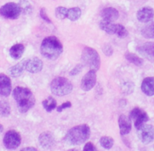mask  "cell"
I'll use <instances>...</instances> for the list:
<instances>
[{"mask_svg": "<svg viewBox=\"0 0 154 151\" xmlns=\"http://www.w3.org/2000/svg\"><path fill=\"white\" fill-rule=\"evenodd\" d=\"M13 96L20 113H24L32 108L35 104V98L32 92L27 88L16 87L13 91Z\"/></svg>", "mask_w": 154, "mask_h": 151, "instance_id": "obj_1", "label": "cell"}, {"mask_svg": "<svg viewBox=\"0 0 154 151\" xmlns=\"http://www.w3.org/2000/svg\"><path fill=\"white\" fill-rule=\"evenodd\" d=\"M63 51V45L56 36H48L44 39L41 45V53L45 58L49 60L57 59Z\"/></svg>", "mask_w": 154, "mask_h": 151, "instance_id": "obj_2", "label": "cell"}, {"mask_svg": "<svg viewBox=\"0 0 154 151\" xmlns=\"http://www.w3.org/2000/svg\"><path fill=\"white\" fill-rule=\"evenodd\" d=\"M90 136V128L86 124L73 127L66 133L64 140L68 144L76 146L87 141Z\"/></svg>", "mask_w": 154, "mask_h": 151, "instance_id": "obj_3", "label": "cell"}, {"mask_svg": "<svg viewBox=\"0 0 154 151\" xmlns=\"http://www.w3.org/2000/svg\"><path fill=\"white\" fill-rule=\"evenodd\" d=\"M81 60L85 66L93 70H98L100 67L101 59L97 51L90 47H85L82 51Z\"/></svg>", "mask_w": 154, "mask_h": 151, "instance_id": "obj_4", "label": "cell"}, {"mask_svg": "<svg viewBox=\"0 0 154 151\" xmlns=\"http://www.w3.org/2000/svg\"><path fill=\"white\" fill-rule=\"evenodd\" d=\"M51 92L57 96H64L72 92L73 85L72 82L64 77H57L51 84Z\"/></svg>", "mask_w": 154, "mask_h": 151, "instance_id": "obj_5", "label": "cell"}, {"mask_svg": "<svg viewBox=\"0 0 154 151\" xmlns=\"http://www.w3.org/2000/svg\"><path fill=\"white\" fill-rule=\"evenodd\" d=\"M21 13L19 5L14 2L6 3L0 8V14L6 19H17Z\"/></svg>", "mask_w": 154, "mask_h": 151, "instance_id": "obj_6", "label": "cell"}, {"mask_svg": "<svg viewBox=\"0 0 154 151\" xmlns=\"http://www.w3.org/2000/svg\"><path fill=\"white\" fill-rule=\"evenodd\" d=\"M3 143L7 149H17L21 143L20 134L15 130H10L7 131L3 138Z\"/></svg>", "mask_w": 154, "mask_h": 151, "instance_id": "obj_7", "label": "cell"}, {"mask_svg": "<svg viewBox=\"0 0 154 151\" xmlns=\"http://www.w3.org/2000/svg\"><path fill=\"white\" fill-rule=\"evenodd\" d=\"M129 118L131 120L134 121L135 127L137 129H139L150 119L147 113L139 107H135L131 110L129 113Z\"/></svg>", "mask_w": 154, "mask_h": 151, "instance_id": "obj_8", "label": "cell"}, {"mask_svg": "<svg viewBox=\"0 0 154 151\" xmlns=\"http://www.w3.org/2000/svg\"><path fill=\"white\" fill-rule=\"evenodd\" d=\"M138 136L142 143L147 144L154 140V127L151 125H146L138 129Z\"/></svg>", "mask_w": 154, "mask_h": 151, "instance_id": "obj_9", "label": "cell"}, {"mask_svg": "<svg viewBox=\"0 0 154 151\" xmlns=\"http://www.w3.org/2000/svg\"><path fill=\"white\" fill-rule=\"evenodd\" d=\"M96 71L90 69L81 80V89L85 92L91 90L96 83Z\"/></svg>", "mask_w": 154, "mask_h": 151, "instance_id": "obj_10", "label": "cell"}, {"mask_svg": "<svg viewBox=\"0 0 154 151\" xmlns=\"http://www.w3.org/2000/svg\"><path fill=\"white\" fill-rule=\"evenodd\" d=\"M138 53L150 61H154V42H145L137 48Z\"/></svg>", "mask_w": 154, "mask_h": 151, "instance_id": "obj_11", "label": "cell"}, {"mask_svg": "<svg viewBox=\"0 0 154 151\" xmlns=\"http://www.w3.org/2000/svg\"><path fill=\"white\" fill-rule=\"evenodd\" d=\"M11 92V81L7 75L0 73V96L8 97Z\"/></svg>", "mask_w": 154, "mask_h": 151, "instance_id": "obj_12", "label": "cell"}, {"mask_svg": "<svg viewBox=\"0 0 154 151\" xmlns=\"http://www.w3.org/2000/svg\"><path fill=\"white\" fill-rule=\"evenodd\" d=\"M43 69V62L38 57H32L26 62V69L31 73H37Z\"/></svg>", "mask_w": 154, "mask_h": 151, "instance_id": "obj_13", "label": "cell"}, {"mask_svg": "<svg viewBox=\"0 0 154 151\" xmlns=\"http://www.w3.org/2000/svg\"><path fill=\"white\" fill-rule=\"evenodd\" d=\"M137 18L141 23H148L153 20L154 10L150 7H144L138 11Z\"/></svg>", "mask_w": 154, "mask_h": 151, "instance_id": "obj_14", "label": "cell"}, {"mask_svg": "<svg viewBox=\"0 0 154 151\" xmlns=\"http://www.w3.org/2000/svg\"><path fill=\"white\" fill-rule=\"evenodd\" d=\"M119 128L121 135H126L130 132L132 129V120L126 115H121L118 119Z\"/></svg>", "mask_w": 154, "mask_h": 151, "instance_id": "obj_15", "label": "cell"}, {"mask_svg": "<svg viewBox=\"0 0 154 151\" xmlns=\"http://www.w3.org/2000/svg\"><path fill=\"white\" fill-rule=\"evenodd\" d=\"M101 16H102V20H104V21L113 22V21H115L118 19L119 12L114 8H105L102 11Z\"/></svg>", "mask_w": 154, "mask_h": 151, "instance_id": "obj_16", "label": "cell"}, {"mask_svg": "<svg viewBox=\"0 0 154 151\" xmlns=\"http://www.w3.org/2000/svg\"><path fill=\"white\" fill-rule=\"evenodd\" d=\"M38 141L41 146L45 149H50L54 144V138L51 132H43L38 137Z\"/></svg>", "mask_w": 154, "mask_h": 151, "instance_id": "obj_17", "label": "cell"}, {"mask_svg": "<svg viewBox=\"0 0 154 151\" xmlns=\"http://www.w3.org/2000/svg\"><path fill=\"white\" fill-rule=\"evenodd\" d=\"M141 90L147 96L154 95V77H147L141 83Z\"/></svg>", "mask_w": 154, "mask_h": 151, "instance_id": "obj_18", "label": "cell"}, {"mask_svg": "<svg viewBox=\"0 0 154 151\" xmlns=\"http://www.w3.org/2000/svg\"><path fill=\"white\" fill-rule=\"evenodd\" d=\"M25 50V47L23 44L18 43L14 45L11 48H10L9 51V54H10L11 57L14 60H18L22 57L23 54Z\"/></svg>", "mask_w": 154, "mask_h": 151, "instance_id": "obj_19", "label": "cell"}, {"mask_svg": "<svg viewBox=\"0 0 154 151\" xmlns=\"http://www.w3.org/2000/svg\"><path fill=\"white\" fill-rule=\"evenodd\" d=\"M26 60H23V61L20 62V63H17L14 66H11L9 69L10 75L12 77H14V78L20 76L23 72L24 69H26Z\"/></svg>", "mask_w": 154, "mask_h": 151, "instance_id": "obj_20", "label": "cell"}, {"mask_svg": "<svg viewBox=\"0 0 154 151\" xmlns=\"http://www.w3.org/2000/svg\"><path fill=\"white\" fill-rule=\"evenodd\" d=\"M99 27H100L101 30H102L103 31H105V33H108V34H116L117 24H113L112 22H109V21L102 20V21L99 23Z\"/></svg>", "mask_w": 154, "mask_h": 151, "instance_id": "obj_21", "label": "cell"}, {"mask_svg": "<svg viewBox=\"0 0 154 151\" xmlns=\"http://www.w3.org/2000/svg\"><path fill=\"white\" fill-rule=\"evenodd\" d=\"M81 10L80 8H71L68 9L67 18L72 21H76L81 18Z\"/></svg>", "mask_w": 154, "mask_h": 151, "instance_id": "obj_22", "label": "cell"}, {"mask_svg": "<svg viewBox=\"0 0 154 151\" xmlns=\"http://www.w3.org/2000/svg\"><path fill=\"white\" fill-rule=\"evenodd\" d=\"M42 105H43L45 110L50 113L57 107V101L53 97L49 96L48 97V98L44 100L43 102H42Z\"/></svg>", "mask_w": 154, "mask_h": 151, "instance_id": "obj_23", "label": "cell"}, {"mask_svg": "<svg viewBox=\"0 0 154 151\" xmlns=\"http://www.w3.org/2000/svg\"><path fill=\"white\" fill-rule=\"evenodd\" d=\"M125 57L126 58L129 60L131 63H134L135 65L138 66H142L143 63H144V60H143L142 58L139 57L138 56L135 55V54H132V53L127 52L125 54Z\"/></svg>", "mask_w": 154, "mask_h": 151, "instance_id": "obj_24", "label": "cell"}, {"mask_svg": "<svg viewBox=\"0 0 154 151\" xmlns=\"http://www.w3.org/2000/svg\"><path fill=\"white\" fill-rule=\"evenodd\" d=\"M141 34L145 38L154 39V22L145 26L141 30Z\"/></svg>", "mask_w": 154, "mask_h": 151, "instance_id": "obj_25", "label": "cell"}, {"mask_svg": "<svg viewBox=\"0 0 154 151\" xmlns=\"http://www.w3.org/2000/svg\"><path fill=\"white\" fill-rule=\"evenodd\" d=\"M11 113L10 104L6 101H0V116L2 117H7Z\"/></svg>", "mask_w": 154, "mask_h": 151, "instance_id": "obj_26", "label": "cell"}, {"mask_svg": "<svg viewBox=\"0 0 154 151\" xmlns=\"http://www.w3.org/2000/svg\"><path fill=\"white\" fill-rule=\"evenodd\" d=\"M100 143L102 147L106 149H109L114 145V139L109 136H103L101 137Z\"/></svg>", "mask_w": 154, "mask_h": 151, "instance_id": "obj_27", "label": "cell"}, {"mask_svg": "<svg viewBox=\"0 0 154 151\" xmlns=\"http://www.w3.org/2000/svg\"><path fill=\"white\" fill-rule=\"evenodd\" d=\"M18 5L20 8L21 12H23V14H30L32 11V7L31 4L27 0H20Z\"/></svg>", "mask_w": 154, "mask_h": 151, "instance_id": "obj_28", "label": "cell"}, {"mask_svg": "<svg viewBox=\"0 0 154 151\" xmlns=\"http://www.w3.org/2000/svg\"><path fill=\"white\" fill-rule=\"evenodd\" d=\"M67 12L68 8L63 6H60L56 8V16L58 19L63 20L67 18Z\"/></svg>", "mask_w": 154, "mask_h": 151, "instance_id": "obj_29", "label": "cell"}, {"mask_svg": "<svg viewBox=\"0 0 154 151\" xmlns=\"http://www.w3.org/2000/svg\"><path fill=\"white\" fill-rule=\"evenodd\" d=\"M116 34L118 36L119 38H126L127 37L129 33L128 30L125 28L124 26L122 24H117V30H116Z\"/></svg>", "mask_w": 154, "mask_h": 151, "instance_id": "obj_30", "label": "cell"}, {"mask_svg": "<svg viewBox=\"0 0 154 151\" xmlns=\"http://www.w3.org/2000/svg\"><path fill=\"white\" fill-rule=\"evenodd\" d=\"M40 17L44 20V21H46L47 23H48V24H51V23H52V21H51L49 17L47 14L46 9H45V8H42L40 9Z\"/></svg>", "mask_w": 154, "mask_h": 151, "instance_id": "obj_31", "label": "cell"}, {"mask_svg": "<svg viewBox=\"0 0 154 151\" xmlns=\"http://www.w3.org/2000/svg\"><path fill=\"white\" fill-rule=\"evenodd\" d=\"M82 69H83V65L78 64L77 66H75V68H74L73 69H72V70L70 71V73L69 74H70L71 76H76L81 72Z\"/></svg>", "mask_w": 154, "mask_h": 151, "instance_id": "obj_32", "label": "cell"}, {"mask_svg": "<svg viewBox=\"0 0 154 151\" xmlns=\"http://www.w3.org/2000/svg\"><path fill=\"white\" fill-rule=\"evenodd\" d=\"M83 150L84 151H98V149L92 142H88V143H87L85 144Z\"/></svg>", "mask_w": 154, "mask_h": 151, "instance_id": "obj_33", "label": "cell"}, {"mask_svg": "<svg viewBox=\"0 0 154 151\" xmlns=\"http://www.w3.org/2000/svg\"><path fill=\"white\" fill-rule=\"evenodd\" d=\"M72 107V103L70 101H66V102L63 103V104L60 106V107H57V112H62L63 110H64L65 109H67V108H70Z\"/></svg>", "mask_w": 154, "mask_h": 151, "instance_id": "obj_34", "label": "cell"}, {"mask_svg": "<svg viewBox=\"0 0 154 151\" xmlns=\"http://www.w3.org/2000/svg\"><path fill=\"white\" fill-rule=\"evenodd\" d=\"M103 51L107 56H111L113 54V48H111V45H105L103 48Z\"/></svg>", "mask_w": 154, "mask_h": 151, "instance_id": "obj_35", "label": "cell"}, {"mask_svg": "<svg viewBox=\"0 0 154 151\" xmlns=\"http://www.w3.org/2000/svg\"><path fill=\"white\" fill-rule=\"evenodd\" d=\"M20 151H38V149L33 146H28V147L23 148L22 149H20Z\"/></svg>", "mask_w": 154, "mask_h": 151, "instance_id": "obj_36", "label": "cell"}, {"mask_svg": "<svg viewBox=\"0 0 154 151\" xmlns=\"http://www.w3.org/2000/svg\"><path fill=\"white\" fill-rule=\"evenodd\" d=\"M2 131H3V125L0 124V134L2 132Z\"/></svg>", "mask_w": 154, "mask_h": 151, "instance_id": "obj_37", "label": "cell"}, {"mask_svg": "<svg viewBox=\"0 0 154 151\" xmlns=\"http://www.w3.org/2000/svg\"><path fill=\"white\" fill-rule=\"evenodd\" d=\"M69 151H78L77 149H69Z\"/></svg>", "mask_w": 154, "mask_h": 151, "instance_id": "obj_38", "label": "cell"}]
</instances>
